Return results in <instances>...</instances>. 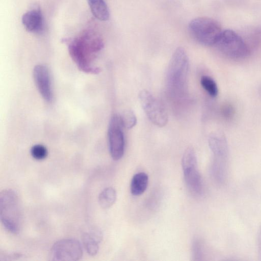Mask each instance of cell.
<instances>
[{
	"mask_svg": "<svg viewBox=\"0 0 261 261\" xmlns=\"http://www.w3.org/2000/svg\"><path fill=\"white\" fill-rule=\"evenodd\" d=\"M93 16L100 21H106L110 16L109 10L104 0H87Z\"/></svg>",
	"mask_w": 261,
	"mask_h": 261,
	"instance_id": "5bb4252c",
	"label": "cell"
},
{
	"mask_svg": "<svg viewBox=\"0 0 261 261\" xmlns=\"http://www.w3.org/2000/svg\"><path fill=\"white\" fill-rule=\"evenodd\" d=\"M69 55L81 71L97 74L100 69L94 65L98 54L103 47L102 38L97 33L86 31L67 41Z\"/></svg>",
	"mask_w": 261,
	"mask_h": 261,
	"instance_id": "6da1fadb",
	"label": "cell"
},
{
	"mask_svg": "<svg viewBox=\"0 0 261 261\" xmlns=\"http://www.w3.org/2000/svg\"><path fill=\"white\" fill-rule=\"evenodd\" d=\"M215 46L222 55L231 59L244 58L249 53L242 38L231 30L222 31Z\"/></svg>",
	"mask_w": 261,
	"mask_h": 261,
	"instance_id": "5b68a950",
	"label": "cell"
},
{
	"mask_svg": "<svg viewBox=\"0 0 261 261\" xmlns=\"http://www.w3.org/2000/svg\"><path fill=\"white\" fill-rule=\"evenodd\" d=\"M23 257L22 254L18 253H1V260H17Z\"/></svg>",
	"mask_w": 261,
	"mask_h": 261,
	"instance_id": "ffe728a7",
	"label": "cell"
},
{
	"mask_svg": "<svg viewBox=\"0 0 261 261\" xmlns=\"http://www.w3.org/2000/svg\"><path fill=\"white\" fill-rule=\"evenodd\" d=\"M102 237L101 232L98 229L82 234V242L89 255L94 256L98 253L99 243L102 239Z\"/></svg>",
	"mask_w": 261,
	"mask_h": 261,
	"instance_id": "7c38bea8",
	"label": "cell"
},
{
	"mask_svg": "<svg viewBox=\"0 0 261 261\" xmlns=\"http://www.w3.org/2000/svg\"><path fill=\"white\" fill-rule=\"evenodd\" d=\"M31 154L36 160L45 159L48 155V151L45 146L42 144H36L31 149Z\"/></svg>",
	"mask_w": 261,
	"mask_h": 261,
	"instance_id": "d6986e66",
	"label": "cell"
},
{
	"mask_svg": "<svg viewBox=\"0 0 261 261\" xmlns=\"http://www.w3.org/2000/svg\"><path fill=\"white\" fill-rule=\"evenodd\" d=\"M120 117L124 127L130 129L136 125L137 118L132 111L127 110Z\"/></svg>",
	"mask_w": 261,
	"mask_h": 261,
	"instance_id": "ac0fdd59",
	"label": "cell"
},
{
	"mask_svg": "<svg viewBox=\"0 0 261 261\" xmlns=\"http://www.w3.org/2000/svg\"><path fill=\"white\" fill-rule=\"evenodd\" d=\"M148 184V176L145 172L135 174L131 181L130 192L134 196L142 195L146 190Z\"/></svg>",
	"mask_w": 261,
	"mask_h": 261,
	"instance_id": "4fadbf2b",
	"label": "cell"
},
{
	"mask_svg": "<svg viewBox=\"0 0 261 261\" xmlns=\"http://www.w3.org/2000/svg\"><path fill=\"white\" fill-rule=\"evenodd\" d=\"M200 84L204 90L212 97H216L218 89L215 81L211 77L203 75L201 77Z\"/></svg>",
	"mask_w": 261,
	"mask_h": 261,
	"instance_id": "e0dca14e",
	"label": "cell"
},
{
	"mask_svg": "<svg viewBox=\"0 0 261 261\" xmlns=\"http://www.w3.org/2000/svg\"><path fill=\"white\" fill-rule=\"evenodd\" d=\"M33 77L36 87L44 100L50 102L53 99L50 76L48 68L44 65H37L33 70Z\"/></svg>",
	"mask_w": 261,
	"mask_h": 261,
	"instance_id": "9c48e42d",
	"label": "cell"
},
{
	"mask_svg": "<svg viewBox=\"0 0 261 261\" xmlns=\"http://www.w3.org/2000/svg\"><path fill=\"white\" fill-rule=\"evenodd\" d=\"M22 23L25 29L32 33H39L43 29V15L39 9H33L25 13L22 17Z\"/></svg>",
	"mask_w": 261,
	"mask_h": 261,
	"instance_id": "30bf717a",
	"label": "cell"
},
{
	"mask_svg": "<svg viewBox=\"0 0 261 261\" xmlns=\"http://www.w3.org/2000/svg\"><path fill=\"white\" fill-rule=\"evenodd\" d=\"M117 198L116 190L112 187L104 189L98 196V202L100 206L107 209L111 207L115 202Z\"/></svg>",
	"mask_w": 261,
	"mask_h": 261,
	"instance_id": "9a60e30c",
	"label": "cell"
},
{
	"mask_svg": "<svg viewBox=\"0 0 261 261\" xmlns=\"http://www.w3.org/2000/svg\"><path fill=\"white\" fill-rule=\"evenodd\" d=\"M195 241L193 244V254L195 257H196V259L199 260V257H201V244L198 241Z\"/></svg>",
	"mask_w": 261,
	"mask_h": 261,
	"instance_id": "44dd1931",
	"label": "cell"
},
{
	"mask_svg": "<svg viewBox=\"0 0 261 261\" xmlns=\"http://www.w3.org/2000/svg\"><path fill=\"white\" fill-rule=\"evenodd\" d=\"M83 252L81 243L73 239H64L55 242L50 250L54 260L75 261L80 260Z\"/></svg>",
	"mask_w": 261,
	"mask_h": 261,
	"instance_id": "ba28073f",
	"label": "cell"
},
{
	"mask_svg": "<svg viewBox=\"0 0 261 261\" xmlns=\"http://www.w3.org/2000/svg\"><path fill=\"white\" fill-rule=\"evenodd\" d=\"M233 113L232 108L229 106H226L223 109V113L225 117H230Z\"/></svg>",
	"mask_w": 261,
	"mask_h": 261,
	"instance_id": "7402d4cb",
	"label": "cell"
},
{
	"mask_svg": "<svg viewBox=\"0 0 261 261\" xmlns=\"http://www.w3.org/2000/svg\"><path fill=\"white\" fill-rule=\"evenodd\" d=\"M0 218L1 222L10 232H19L22 223V213L17 193L12 189H5L0 194Z\"/></svg>",
	"mask_w": 261,
	"mask_h": 261,
	"instance_id": "3957f363",
	"label": "cell"
},
{
	"mask_svg": "<svg viewBox=\"0 0 261 261\" xmlns=\"http://www.w3.org/2000/svg\"><path fill=\"white\" fill-rule=\"evenodd\" d=\"M123 127L120 116L113 115L110 120L108 137L110 153L115 161L121 159L124 152L125 141Z\"/></svg>",
	"mask_w": 261,
	"mask_h": 261,
	"instance_id": "52a82bcc",
	"label": "cell"
},
{
	"mask_svg": "<svg viewBox=\"0 0 261 261\" xmlns=\"http://www.w3.org/2000/svg\"><path fill=\"white\" fill-rule=\"evenodd\" d=\"M139 98L141 106L150 121L159 127L166 125L168 117L161 102L146 90L140 92Z\"/></svg>",
	"mask_w": 261,
	"mask_h": 261,
	"instance_id": "8992f818",
	"label": "cell"
},
{
	"mask_svg": "<svg viewBox=\"0 0 261 261\" xmlns=\"http://www.w3.org/2000/svg\"><path fill=\"white\" fill-rule=\"evenodd\" d=\"M181 165L182 170L197 166V158L193 148L189 147L185 150L181 160Z\"/></svg>",
	"mask_w": 261,
	"mask_h": 261,
	"instance_id": "2e32d148",
	"label": "cell"
},
{
	"mask_svg": "<svg viewBox=\"0 0 261 261\" xmlns=\"http://www.w3.org/2000/svg\"><path fill=\"white\" fill-rule=\"evenodd\" d=\"M189 66L185 50L181 47L177 48L171 58L167 73L168 88L176 96L182 97L185 94Z\"/></svg>",
	"mask_w": 261,
	"mask_h": 261,
	"instance_id": "7a4b0ae2",
	"label": "cell"
},
{
	"mask_svg": "<svg viewBox=\"0 0 261 261\" xmlns=\"http://www.w3.org/2000/svg\"><path fill=\"white\" fill-rule=\"evenodd\" d=\"M189 30L197 42L207 46L215 45L222 32L217 21L206 17L192 20L189 24Z\"/></svg>",
	"mask_w": 261,
	"mask_h": 261,
	"instance_id": "277c9868",
	"label": "cell"
},
{
	"mask_svg": "<svg viewBox=\"0 0 261 261\" xmlns=\"http://www.w3.org/2000/svg\"><path fill=\"white\" fill-rule=\"evenodd\" d=\"M258 250H259V254L260 255V257L261 258V228L259 232V239H258Z\"/></svg>",
	"mask_w": 261,
	"mask_h": 261,
	"instance_id": "603a6c76",
	"label": "cell"
},
{
	"mask_svg": "<svg viewBox=\"0 0 261 261\" xmlns=\"http://www.w3.org/2000/svg\"><path fill=\"white\" fill-rule=\"evenodd\" d=\"M260 92H261V90H260Z\"/></svg>",
	"mask_w": 261,
	"mask_h": 261,
	"instance_id": "cb8c5ba5",
	"label": "cell"
},
{
	"mask_svg": "<svg viewBox=\"0 0 261 261\" xmlns=\"http://www.w3.org/2000/svg\"><path fill=\"white\" fill-rule=\"evenodd\" d=\"M183 172L185 182L190 191L195 195H200L202 191L203 185L197 167L184 169Z\"/></svg>",
	"mask_w": 261,
	"mask_h": 261,
	"instance_id": "8fae6325",
	"label": "cell"
}]
</instances>
